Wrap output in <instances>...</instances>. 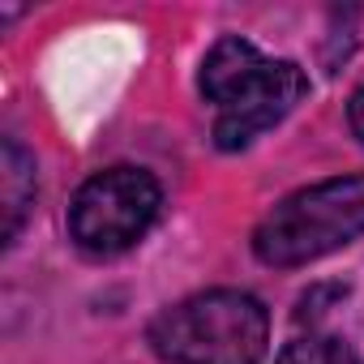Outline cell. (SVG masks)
Returning <instances> with one entry per match:
<instances>
[{"label":"cell","mask_w":364,"mask_h":364,"mask_svg":"<svg viewBox=\"0 0 364 364\" xmlns=\"http://www.w3.org/2000/svg\"><path fill=\"white\" fill-rule=\"evenodd\" d=\"M202 95L219 107L215 146L245 150L257 133L274 129L304 95L309 77L291 60L262 56L249 39H219L202 60Z\"/></svg>","instance_id":"obj_1"},{"label":"cell","mask_w":364,"mask_h":364,"mask_svg":"<svg viewBox=\"0 0 364 364\" xmlns=\"http://www.w3.org/2000/svg\"><path fill=\"white\" fill-rule=\"evenodd\" d=\"M150 343L167 364H262L270 313L249 291H202L159 313Z\"/></svg>","instance_id":"obj_2"},{"label":"cell","mask_w":364,"mask_h":364,"mask_svg":"<svg viewBox=\"0 0 364 364\" xmlns=\"http://www.w3.org/2000/svg\"><path fill=\"white\" fill-rule=\"evenodd\" d=\"M364 236V176H334L283 198L253 232V253L266 266H309Z\"/></svg>","instance_id":"obj_3"},{"label":"cell","mask_w":364,"mask_h":364,"mask_svg":"<svg viewBox=\"0 0 364 364\" xmlns=\"http://www.w3.org/2000/svg\"><path fill=\"white\" fill-rule=\"evenodd\" d=\"M163 189L141 167H107L90 176L69 206V236L95 257H116L133 249L159 219Z\"/></svg>","instance_id":"obj_4"},{"label":"cell","mask_w":364,"mask_h":364,"mask_svg":"<svg viewBox=\"0 0 364 364\" xmlns=\"http://www.w3.org/2000/svg\"><path fill=\"white\" fill-rule=\"evenodd\" d=\"M35 206V159L18 137L0 141V240L14 245Z\"/></svg>","instance_id":"obj_5"},{"label":"cell","mask_w":364,"mask_h":364,"mask_svg":"<svg viewBox=\"0 0 364 364\" xmlns=\"http://www.w3.org/2000/svg\"><path fill=\"white\" fill-rule=\"evenodd\" d=\"M279 364H360V360L334 334H300L279 351Z\"/></svg>","instance_id":"obj_6"},{"label":"cell","mask_w":364,"mask_h":364,"mask_svg":"<svg viewBox=\"0 0 364 364\" xmlns=\"http://www.w3.org/2000/svg\"><path fill=\"white\" fill-rule=\"evenodd\" d=\"M347 120H351V133L364 141V90H355V99H351V107H347Z\"/></svg>","instance_id":"obj_7"}]
</instances>
